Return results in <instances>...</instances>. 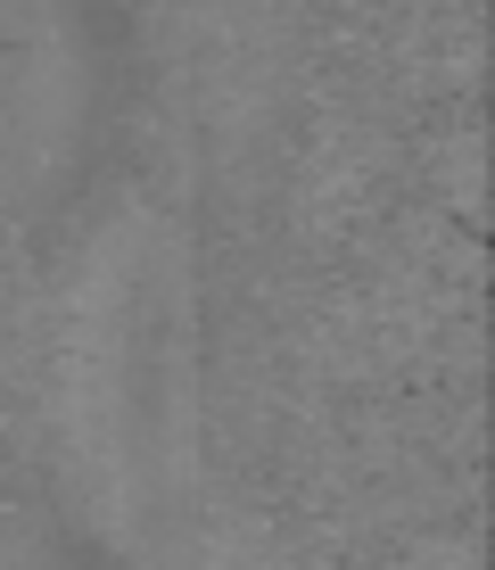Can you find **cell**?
Returning a JSON list of instances; mask_svg holds the SVG:
<instances>
[{
	"label": "cell",
	"mask_w": 495,
	"mask_h": 570,
	"mask_svg": "<svg viewBox=\"0 0 495 570\" xmlns=\"http://www.w3.org/2000/svg\"><path fill=\"white\" fill-rule=\"evenodd\" d=\"M91 132V42L75 0H0V215L33 224L67 199Z\"/></svg>",
	"instance_id": "obj_2"
},
{
	"label": "cell",
	"mask_w": 495,
	"mask_h": 570,
	"mask_svg": "<svg viewBox=\"0 0 495 570\" xmlns=\"http://www.w3.org/2000/svg\"><path fill=\"white\" fill-rule=\"evenodd\" d=\"M67 439L83 497L116 538H157L198 471V298L190 232L166 207H125L67 298Z\"/></svg>",
	"instance_id": "obj_1"
}]
</instances>
